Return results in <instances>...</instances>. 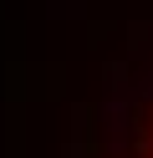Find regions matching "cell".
<instances>
[{
    "label": "cell",
    "instance_id": "cell-1",
    "mask_svg": "<svg viewBox=\"0 0 153 158\" xmlns=\"http://www.w3.org/2000/svg\"><path fill=\"white\" fill-rule=\"evenodd\" d=\"M112 133H117L112 158H153V66H148V77L133 87V102L117 112Z\"/></svg>",
    "mask_w": 153,
    "mask_h": 158
}]
</instances>
